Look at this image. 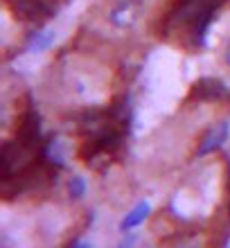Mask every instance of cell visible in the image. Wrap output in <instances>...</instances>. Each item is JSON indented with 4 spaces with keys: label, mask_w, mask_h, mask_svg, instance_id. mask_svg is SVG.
Returning a JSON list of instances; mask_svg holds the SVG:
<instances>
[{
    "label": "cell",
    "mask_w": 230,
    "mask_h": 248,
    "mask_svg": "<svg viewBox=\"0 0 230 248\" xmlns=\"http://www.w3.org/2000/svg\"><path fill=\"white\" fill-rule=\"evenodd\" d=\"M224 63L230 68V39H228V43H226V47H224Z\"/></svg>",
    "instance_id": "3"
},
{
    "label": "cell",
    "mask_w": 230,
    "mask_h": 248,
    "mask_svg": "<svg viewBox=\"0 0 230 248\" xmlns=\"http://www.w3.org/2000/svg\"><path fill=\"white\" fill-rule=\"evenodd\" d=\"M212 12V0H174L169 7V23L171 32L190 36L203 30V23Z\"/></svg>",
    "instance_id": "1"
},
{
    "label": "cell",
    "mask_w": 230,
    "mask_h": 248,
    "mask_svg": "<svg viewBox=\"0 0 230 248\" xmlns=\"http://www.w3.org/2000/svg\"><path fill=\"white\" fill-rule=\"evenodd\" d=\"M142 16V2L140 0H113L108 7L106 18L118 30H131Z\"/></svg>",
    "instance_id": "2"
}]
</instances>
